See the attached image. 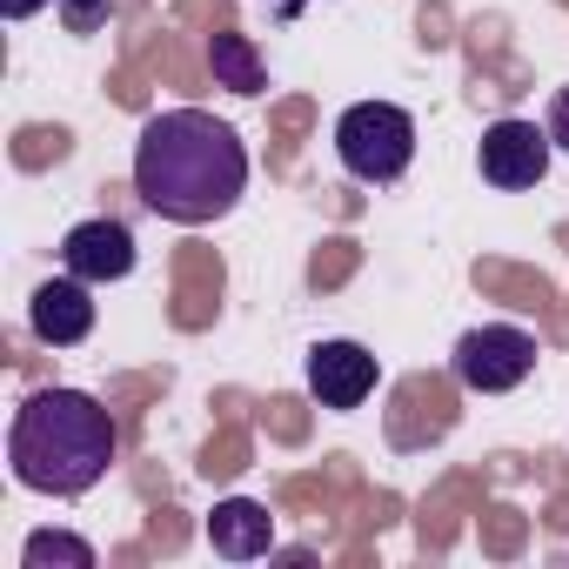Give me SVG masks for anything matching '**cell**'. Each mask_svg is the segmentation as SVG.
Here are the masks:
<instances>
[{
    "label": "cell",
    "mask_w": 569,
    "mask_h": 569,
    "mask_svg": "<svg viewBox=\"0 0 569 569\" xmlns=\"http://www.w3.org/2000/svg\"><path fill=\"white\" fill-rule=\"evenodd\" d=\"M61 261H68V274H81V281H88V289H101V281L134 274V234H128L121 221H108V214L74 221V228H68V241H61Z\"/></svg>",
    "instance_id": "7"
},
{
    "label": "cell",
    "mask_w": 569,
    "mask_h": 569,
    "mask_svg": "<svg viewBox=\"0 0 569 569\" xmlns=\"http://www.w3.org/2000/svg\"><path fill=\"white\" fill-rule=\"evenodd\" d=\"M376 356L362 342H316L309 349V396L322 409H362L376 396Z\"/></svg>",
    "instance_id": "6"
},
{
    "label": "cell",
    "mask_w": 569,
    "mask_h": 569,
    "mask_svg": "<svg viewBox=\"0 0 569 569\" xmlns=\"http://www.w3.org/2000/svg\"><path fill=\"white\" fill-rule=\"evenodd\" d=\"M549 141L569 148V88H556V101H549Z\"/></svg>",
    "instance_id": "13"
},
{
    "label": "cell",
    "mask_w": 569,
    "mask_h": 569,
    "mask_svg": "<svg viewBox=\"0 0 569 569\" xmlns=\"http://www.w3.org/2000/svg\"><path fill=\"white\" fill-rule=\"evenodd\" d=\"M208 542H214V556H228V562H254V556L274 549V516H268L254 496H221V502L208 509Z\"/></svg>",
    "instance_id": "9"
},
{
    "label": "cell",
    "mask_w": 569,
    "mask_h": 569,
    "mask_svg": "<svg viewBox=\"0 0 569 569\" xmlns=\"http://www.w3.org/2000/svg\"><path fill=\"white\" fill-rule=\"evenodd\" d=\"M21 569H94V549L68 529H34L21 549Z\"/></svg>",
    "instance_id": "11"
},
{
    "label": "cell",
    "mask_w": 569,
    "mask_h": 569,
    "mask_svg": "<svg viewBox=\"0 0 569 569\" xmlns=\"http://www.w3.org/2000/svg\"><path fill=\"white\" fill-rule=\"evenodd\" d=\"M536 336L529 329H516V322H482V329H469L462 342H456V356H449V376L469 389V396H509V389H522L529 376H536Z\"/></svg>",
    "instance_id": "4"
},
{
    "label": "cell",
    "mask_w": 569,
    "mask_h": 569,
    "mask_svg": "<svg viewBox=\"0 0 569 569\" xmlns=\"http://www.w3.org/2000/svg\"><path fill=\"white\" fill-rule=\"evenodd\" d=\"M208 68H214V88H228V94H261L268 88V68H261L248 34H214L208 41Z\"/></svg>",
    "instance_id": "10"
},
{
    "label": "cell",
    "mask_w": 569,
    "mask_h": 569,
    "mask_svg": "<svg viewBox=\"0 0 569 569\" xmlns=\"http://www.w3.org/2000/svg\"><path fill=\"white\" fill-rule=\"evenodd\" d=\"M8 462L41 496H88L114 462V416L88 389H34L14 409Z\"/></svg>",
    "instance_id": "2"
},
{
    "label": "cell",
    "mask_w": 569,
    "mask_h": 569,
    "mask_svg": "<svg viewBox=\"0 0 569 569\" xmlns=\"http://www.w3.org/2000/svg\"><path fill=\"white\" fill-rule=\"evenodd\" d=\"M248 188V148L208 108H168L134 141V194L181 228L221 221Z\"/></svg>",
    "instance_id": "1"
},
{
    "label": "cell",
    "mask_w": 569,
    "mask_h": 569,
    "mask_svg": "<svg viewBox=\"0 0 569 569\" xmlns=\"http://www.w3.org/2000/svg\"><path fill=\"white\" fill-rule=\"evenodd\" d=\"M336 154L369 188L402 181L409 161H416V121H409V108H396V101H356L336 121Z\"/></svg>",
    "instance_id": "3"
},
{
    "label": "cell",
    "mask_w": 569,
    "mask_h": 569,
    "mask_svg": "<svg viewBox=\"0 0 569 569\" xmlns=\"http://www.w3.org/2000/svg\"><path fill=\"white\" fill-rule=\"evenodd\" d=\"M108 14H114V0H61V21H68V34H94Z\"/></svg>",
    "instance_id": "12"
},
{
    "label": "cell",
    "mask_w": 569,
    "mask_h": 569,
    "mask_svg": "<svg viewBox=\"0 0 569 569\" xmlns=\"http://www.w3.org/2000/svg\"><path fill=\"white\" fill-rule=\"evenodd\" d=\"M48 8V0H0V14H8V21H28V14H41Z\"/></svg>",
    "instance_id": "14"
},
{
    "label": "cell",
    "mask_w": 569,
    "mask_h": 569,
    "mask_svg": "<svg viewBox=\"0 0 569 569\" xmlns=\"http://www.w3.org/2000/svg\"><path fill=\"white\" fill-rule=\"evenodd\" d=\"M549 128H536V121H496L489 134H482V148H476V168H482V181L489 188H536L542 174H549Z\"/></svg>",
    "instance_id": "5"
},
{
    "label": "cell",
    "mask_w": 569,
    "mask_h": 569,
    "mask_svg": "<svg viewBox=\"0 0 569 569\" xmlns=\"http://www.w3.org/2000/svg\"><path fill=\"white\" fill-rule=\"evenodd\" d=\"M28 322H34V336H41V342H54V349L88 342V336H94V302H88V281H81V274L41 281L34 302H28Z\"/></svg>",
    "instance_id": "8"
}]
</instances>
